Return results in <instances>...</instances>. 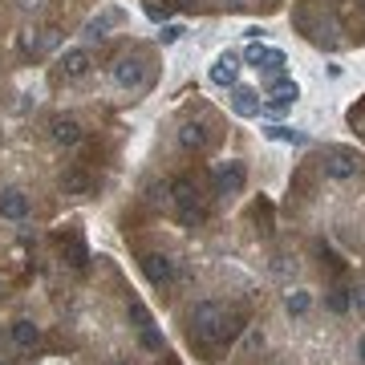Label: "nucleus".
I'll return each mask as SVG.
<instances>
[{
	"mask_svg": "<svg viewBox=\"0 0 365 365\" xmlns=\"http://www.w3.org/2000/svg\"><path fill=\"white\" fill-rule=\"evenodd\" d=\"M223 321V309L215 300H199L195 309H191V341H199L203 349H215L211 341H215V329Z\"/></svg>",
	"mask_w": 365,
	"mask_h": 365,
	"instance_id": "obj_1",
	"label": "nucleus"
},
{
	"mask_svg": "<svg viewBox=\"0 0 365 365\" xmlns=\"http://www.w3.org/2000/svg\"><path fill=\"white\" fill-rule=\"evenodd\" d=\"M170 199H175L182 223H199L203 215H207V211H203V199H199V187L191 179H175L170 182Z\"/></svg>",
	"mask_w": 365,
	"mask_h": 365,
	"instance_id": "obj_2",
	"label": "nucleus"
},
{
	"mask_svg": "<svg viewBox=\"0 0 365 365\" xmlns=\"http://www.w3.org/2000/svg\"><path fill=\"white\" fill-rule=\"evenodd\" d=\"M248 61H252L256 69H264V73H268V81L284 78V66H288L284 49H268V45H260V41H252V49H248Z\"/></svg>",
	"mask_w": 365,
	"mask_h": 365,
	"instance_id": "obj_3",
	"label": "nucleus"
},
{
	"mask_svg": "<svg viewBox=\"0 0 365 365\" xmlns=\"http://www.w3.org/2000/svg\"><path fill=\"white\" fill-rule=\"evenodd\" d=\"M211 182H215V195H240L244 182H248V167L244 163H220Z\"/></svg>",
	"mask_w": 365,
	"mask_h": 365,
	"instance_id": "obj_4",
	"label": "nucleus"
},
{
	"mask_svg": "<svg viewBox=\"0 0 365 365\" xmlns=\"http://www.w3.org/2000/svg\"><path fill=\"white\" fill-rule=\"evenodd\" d=\"M138 264H143V276L155 288H170V284H175V260H170V256H163V252H146Z\"/></svg>",
	"mask_w": 365,
	"mask_h": 365,
	"instance_id": "obj_5",
	"label": "nucleus"
},
{
	"mask_svg": "<svg viewBox=\"0 0 365 365\" xmlns=\"http://www.w3.org/2000/svg\"><path fill=\"white\" fill-rule=\"evenodd\" d=\"M268 86H272V93H268V102L260 106V114H268V118H276L280 110H288V106L300 98L297 81H288V78H276V81H268Z\"/></svg>",
	"mask_w": 365,
	"mask_h": 365,
	"instance_id": "obj_6",
	"label": "nucleus"
},
{
	"mask_svg": "<svg viewBox=\"0 0 365 365\" xmlns=\"http://www.w3.org/2000/svg\"><path fill=\"white\" fill-rule=\"evenodd\" d=\"M357 170H361V158L349 155V150H333V155L325 158V175L329 179H337V182L357 179Z\"/></svg>",
	"mask_w": 365,
	"mask_h": 365,
	"instance_id": "obj_7",
	"label": "nucleus"
},
{
	"mask_svg": "<svg viewBox=\"0 0 365 365\" xmlns=\"http://www.w3.org/2000/svg\"><path fill=\"white\" fill-rule=\"evenodd\" d=\"M114 81L122 90H138L146 81V69H143V57H118L114 61Z\"/></svg>",
	"mask_w": 365,
	"mask_h": 365,
	"instance_id": "obj_8",
	"label": "nucleus"
},
{
	"mask_svg": "<svg viewBox=\"0 0 365 365\" xmlns=\"http://www.w3.org/2000/svg\"><path fill=\"white\" fill-rule=\"evenodd\" d=\"M29 215V195L25 191H16V187H9V191H0V220H13L21 223Z\"/></svg>",
	"mask_w": 365,
	"mask_h": 365,
	"instance_id": "obj_9",
	"label": "nucleus"
},
{
	"mask_svg": "<svg viewBox=\"0 0 365 365\" xmlns=\"http://www.w3.org/2000/svg\"><path fill=\"white\" fill-rule=\"evenodd\" d=\"M90 69H93V57H90V49H66V53H61V73H66L69 81L86 78Z\"/></svg>",
	"mask_w": 365,
	"mask_h": 365,
	"instance_id": "obj_10",
	"label": "nucleus"
},
{
	"mask_svg": "<svg viewBox=\"0 0 365 365\" xmlns=\"http://www.w3.org/2000/svg\"><path fill=\"white\" fill-rule=\"evenodd\" d=\"M49 134H53V143L57 146H78L81 143V122L78 118H53Z\"/></svg>",
	"mask_w": 365,
	"mask_h": 365,
	"instance_id": "obj_11",
	"label": "nucleus"
},
{
	"mask_svg": "<svg viewBox=\"0 0 365 365\" xmlns=\"http://www.w3.org/2000/svg\"><path fill=\"white\" fill-rule=\"evenodd\" d=\"M235 78H240V57L235 53H220L215 66H211V81L215 86H235Z\"/></svg>",
	"mask_w": 365,
	"mask_h": 365,
	"instance_id": "obj_12",
	"label": "nucleus"
},
{
	"mask_svg": "<svg viewBox=\"0 0 365 365\" xmlns=\"http://www.w3.org/2000/svg\"><path fill=\"white\" fill-rule=\"evenodd\" d=\"M114 25H122V13H118V9H106L102 16H93V21H86V29H81V37H86V41H102V37H106V29H114Z\"/></svg>",
	"mask_w": 365,
	"mask_h": 365,
	"instance_id": "obj_13",
	"label": "nucleus"
},
{
	"mask_svg": "<svg viewBox=\"0 0 365 365\" xmlns=\"http://www.w3.org/2000/svg\"><path fill=\"white\" fill-rule=\"evenodd\" d=\"M207 143H211V134H207L203 122H187V126L179 130V146H182V150H207Z\"/></svg>",
	"mask_w": 365,
	"mask_h": 365,
	"instance_id": "obj_14",
	"label": "nucleus"
},
{
	"mask_svg": "<svg viewBox=\"0 0 365 365\" xmlns=\"http://www.w3.org/2000/svg\"><path fill=\"white\" fill-rule=\"evenodd\" d=\"M240 333H244V317H240V313H235V317H223L220 329H215V341H211V345H232Z\"/></svg>",
	"mask_w": 365,
	"mask_h": 365,
	"instance_id": "obj_15",
	"label": "nucleus"
},
{
	"mask_svg": "<svg viewBox=\"0 0 365 365\" xmlns=\"http://www.w3.org/2000/svg\"><path fill=\"white\" fill-rule=\"evenodd\" d=\"M232 106H235V114H240V118H256V114H260V98H256V93H252V90H235V98H232Z\"/></svg>",
	"mask_w": 365,
	"mask_h": 365,
	"instance_id": "obj_16",
	"label": "nucleus"
},
{
	"mask_svg": "<svg viewBox=\"0 0 365 365\" xmlns=\"http://www.w3.org/2000/svg\"><path fill=\"white\" fill-rule=\"evenodd\" d=\"M90 175H81V170H66V175H61V191H66V195H90Z\"/></svg>",
	"mask_w": 365,
	"mask_h": 365,
	"instance_id": "obj_17",
	"label": "nucleus"
},
{
	"mask_svg": "<svg viewBox=\"0 0 365 365\" xmlns=\"http://www.w3.org/2000/svg\"><path fill=\"white\" fill-rule=\"evenodd\" d=\"M57 41H61L57 29H41L37 37H25V49L29 53H49V49H57Z\"/></svg>",
	"mask_w": 365,
	"mask_h": 365,
	"instance_id": "obj_18",
	"label": "nucleus"
},
{
	"mask_svg": "<svg viewBox=\"0 0 365 365\" xmlns=\"http://www.w3.org/2000/svg\"><path fill=\"white\" fill-rule=\"evenodd\" d=\"M284 309H288V317H304L309 309H313V292H304V288H292L284 297Z\"/></svg>",
	"mask_w": 365,
	"mask_h": 365,
	"instance_id": "obj_19",
	"label": "nucleus"
},
{
	"mask_svg": "<svg viewBox=\"0 0 365 365\" xmlns=\"http://www.w3.org/2000/svg\"><path fill=\"white\" fill-rule=\"evenodd\" d=\"M13 341L21 345V349H33V345H41V329L33 325V321H16V325H13Z\"/></svg>",
	"mask_w": 365,
	"mask_h": 365,
	"instance_id": "obj_20",
	"label": "nucleus"
},
{
	"mask_svg": "<svg viewBox=\"0 0 365 365\" xmlns=\"http://www.w3.org/2000/svg\"><path fill=\"white\" fill-rule=\"evenodd\" d=\"M325 309L333 317H345L353 309V300H349V288H329V297H325Z\"/></svg>",
	"mask_w": 365,
	"mask_h": 365,
	"instance_id": "obj_21",
	"label": "nucleus"
},
{
	"mask_svg": "<svg viewBox=\"0 0 365 365\" xmlns=\"http://www.w3.org/2000/svg\"><path fill=\"white\" fill-rule=\"evenodd\" d=\"M138 333H143V349H150V353H163V333H158L155 325L138 329Z\"/></svg>",
	"mask_w": 365,
	"mask_h": 365,
	"instance_id": "obj_22",
	"label": "nucleus"
},
{
	"mask_svg": "<svg viewBox=\"0 0 365 365\" xmlns=\"http://www.w3.org/2000/svg\"><path fill=\"white\" fill-rule=\"evenodd\" d=\"M268 138H276V143H304V134H297V130H288V126H272L268 130Z\"/></svg>",
	"mask_w": 365,
	"mask_h": 365,
	"instance_id": "obj_23",
	"label": "nucleus"
},
{
	"mask_svg": "<svg viewBox=\"0 0 365 365\" xmlns=\"http://www.w3.org/2000/svg\"><path fill=\"white\" fill-rule=\"evenodd\" d=\"M130 321H134V329H146V325H150V313H146L143 300H130Z\"/></svg>",
	"mask_w": 365,
	"mask_h": 365,
	"instance_id": "obj_24",
	"label": "nucleus"
},
{
	"mask_svg": "<svg viewBox=\"0 0 365 365\" xmlns=\"http://www.w3.org/2000/svg\"><path fill=\"white\" fill-rule=\"evenodd\" d=\"M69 264L73 268H86V244L81 240H69Z\"/></svg>",
	"mask_w": 365,
	"mask_h": 365,
	"instance_id": "obj_25",
	"label": "nucleus"
},
{
	"mask_svg": "<svg viewBox=\"0 0 365 365\" xmlns=\"http://www.w3.org/2000/svg\"><path fill=\"white\" fill-rule=\"evenodd\" d=\"M264 345H268V341H264V333H260V329H252L248 341H244V353H260Z\"/></svg>",
	"mask_w": 365,
	"mask_h": 365,
	"instance_id": "obj_26",
	"label": "nucleus"
},
{
	"mask_svg": "<svg viewBox=\"0 0 365 365\" xmlns=\"http://www.w3.org/2000/svg\"><path fill=\"white\" fill-rule=\"evenodd\" d=\"M272 272H276V276H288V272L297 276V260H288V256H280V260L272 264Z\"/></svg>",
	"mask_w": 365,
	"mask_h": 365,
	"instance_id": "obj_27",
	"label": "nucleus"
},
{
	"mask_svg": "<svg viewBox=\"0 0 365 365\" xmlns=\"http://www.w3.org/2000/svg\"><path fill=\"white\" fill-rule=\"evenodd\" d=\"M179 37H182V25H167L163 33H158V41H163V45H175Z\"/></svg>",
	"mask_w": 365,
	"mask_h": 365,
	"instance_id": "obj_28",
	"label": "nucleus"
},
{
	"mask_svg": "<svg viewBox=\"0 0 365 365\" xmlns=\"http://www.w3.org/2000/svg\"><path fill=\"white\" fill-rule=\"evenodd\" d=\"M349 300H353V309H357V313H365V284L357 288V292H349Z\"/></svg>",
	"mask_w": 365,
	"mask_h": 365,
	"instance_id": "obj_29",
	"label": "nucleus"
},
{
	"mask_svg": "<svg viewBox=\"0 0 365 365\" xmlns=\"http://www.w3.org/2000/svg\"><path fill=\"white\" fill-rule=\"evenodd\" d=\"M45 0H21V9H41Z\"/></svg>",
	"mask_w": 365,
	"mask_h": 365,
	"instance_id": "obj_30",
	"label": "nucleus"
},
{
	"mask_svg": "<svg viewBox=\"0 0 365 365\" xmlns=\"http://www.w3.org/2000/svg\"><path fill=\"white\" fill-rule=\"evenodd\" d=\"M357 353H361V365H365V337L357 341Z\"/></svg>",
	"mask_w": 365,
	"mask_h": 365,
	"instance_id": "obj_31",
	"label": "nucleus"
},
{
	"mask_svg": "<svg viewBox=\"0 0 365 365\" xmlns=\"http://www.w3.org/2000/svg\"><path fill=\"white\" fill-rule=\"evenodd\" d=\"M227 4H232V9H244V4H248V0H227Z\"/></svg>",
	"mask_w": 365,
	"mask_h": 365,
	"instance_id": "obj_32",
	"label": "nucleus"
}]
</instances>
